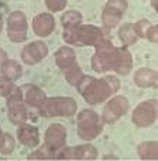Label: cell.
<instances>
[{
  "mask_svg": "<svg viewBox=\"0 0 158 161\" xmlns=\"http://www.w3.org/2000/svg\"><path fill=\"white\" fill-rule=\"evenodd\" d=\"M91 66L97 73L114 70L118 74H128L133 69V57L125 47L116 49L112 44L97 47L91 58Z\"/></svg>",
  "mask_w": 158,
  "mask_h": 161,
  "instance_id": "cell-1",
  "label": "cell"
},
{
  "mask_svg": "<svg viewBox=\"0 0 158 161\" xmlns=\"http://www.w3.org/2000/svg\"><path fill=\"white\" fill-rule=\"evenodd\" d=\"M76 87L87 103L100 104L107 100L112 93L120 90V80L114 76H107L100 80L90 76H83Z\"/></svg>",
  "mask_w": 158,
  "mask_h": 161,
  "instance_id": "cell-2",
  "label": "cell"
},
{
  "mask_svg": "<svg viewBox=\"0 0 158 161\" xmlns=\"http://www.w3.org/2000/svg\"><path fill=\"white\" fill-rule=\"evenodd\" d=\"M64 42L70 43V44H83V46H108L111 44L107 36L103 33V30L91 25H79V26H70V27H64L63 33Z\"/></svg>",
  "mask_w": 158,
  "mask_h": 161,
  "instance_id": "cell-3",
  "label": "cell"
},
{
  "mask_svg": "<svg viewBox=\"0 0 158 161\" xmlns=\"http://www.w3.org/2000/svg\"><path fill=\"white\" fill-rule=\"evenodd\" d=\"M77 111V104L70 97H52L46 98L39 107L40 116L43 117H70Z\"/></svg>",
  "mask_w": 158,
  "mask_h": 161,
  "instance_id": "cell-4",
  "label": "cell"
},
{
  "mask_svg": "<svg viewBox=\"0 0 158 161\" xmlns=\"http://www.w3.org/2000/svg\"><path fill=\"white\" fill-rule=\"evenodd\" d=\"M79 136L83 140H93L103 130V120L93 110H83L77 119Z\"/></svg>",
  "mask_w": 158,
  "mask_h": 161,
  "instance_id": "cell-5",
  "label": "cell"
},
{
  "mask_svg": "<svg viewBox=\"0 0 158 161\" xmlns=\"http://www.w3.org/2000/svg\"><path fill=\"white\" fill-rule=\"evenodd\" d=\"M7 97V110H9V119L13 124H23L27 120V111L25 108V100L21 94L20 87H13Z\"/></svg>",
  "mask_w": 158,
  "mask_h": 161,
  "instance_id": "cell-6",
  "label": "cell"
},
{
  "mask_svg": "<svg viewBox=\"0 0 158 161\" xmlns=\"http://www.w3.org/2000/svg\"><path fill=\"white\" fill-rule=\"evenodd\" d=\"M7 34L14 43L25 42L27 37V20L21 12H13L7 20Z\"/></svg>",
  "mask_w": 158,
  "mask_h": 161,
  "instance_id": "cell-7",
  "label": "cell"
},
{
  "mask_svg": "<svg viewBox=\"0 0 158 161\" xmlns=\"http://www.w3.org/2000/svg\"><path fill=\"white\" fill-rule=\"evenodd\" d=\"M157 119V100L141 103L133 113V123L137 127H150Z\"/></svg>",
  "mask_w": 158,
  "mask_h": 161,
  "instance_id": "cell-8",
  "label": "cell"
},
{
  "mask_svg": "<svg viewBox=\"0 0 158 161\" xmlns=\"http://www.w3.org/2000/svg\"><path fill=\"white\" fill-rule=\"evenodd\" d=\"M127 10L125 0H108L103 12V23L106 27H116L123 17V13Z\"/></svg>",
  "mask_w": 158,
  "mask_h": 161,
  "instance_id": "cell-9",
  "label": "cell"
},
{
  "mask_svg": "<svg viewBox=\"0 0 158 161\" xmlns=\"http://www.w3.org/2000/svg\"><path fill=\"white\" fill-rule=\"evenodd\" d=\"M128 110V101L123 96H117L112 100H110L106 104L103 110V120L104 123H114L116 120H118L121 116H124Z\"/></svg>",
  "mask_w": 158,
  "mask_h": 161,
  "instance_id": "cell-10",
  "label": "cell"
},
{
  "mask_svg": "<svg viewBox=\"0 0 158 161\" xmlns=\"http://www.w3.org/2000/svg\"><path fill=\"white\" fill-rule=\"evenodd\" d=\"M47 46L43 42H33L26 46L21 52V58L27 64H36L47 56Z\"/></svg>",
  "mask_w": 158,
  "mask_h": 161,
  "instance_id": "cell-11",
  "label": "cell"
},
{
  "mask_svg": "<svg viewBox=\"0 0 158 161\" xmlns=\"http://www.w3.org/2000/svg\"><path fill=\"white\" fill-rule=\"evenodd\" d=\"M66 128L61 124H52L46 131V146L53 153L66 144Z\"/></svg>",
  "mask_w": 158,
  "mask_h": 161,
  "instance_id": "cell-12",
  "label": "cell"
},
{
  "mask_svg": "<svg viewBox=\"0 0 158 161\" xmlns=\"http://www.w3.org/2000/svg\"><path fill=\"white\" fill-rule=\"evenodd\" d=\"M21 94H23V100H25L26 104L31 107H36L39 108L43 104V101L46 100V94L43 93L41 88L36 87L33 84H26L23 87H20Z\"/></svg>",
  "mask_w": 158,
  "mask_h": 161,
  "instance_id": "cell-13",
  "label": "cell"
},
{
  "mask_svg": "<svg viewBox=\"0 0 158 161\" xmlns=\"http://www.w3.org/2000/svg\"><path fill=\"white\" fill-rule=\"evenodd\" d=\"M33 30L37 36L46 37L54 30V19L49 13H41L33 19Z\"/></svg>",
  "mask_w": 158,
  "mask_h": 161,
  "instance_id": "cell-14",
  "label": "cell"
},
{
  "mask_svg": "<svg viewBox=\"0 0 158 161\" xmlns=\"http://www.w3.org/2000/svg\"><path fill=\"white\" fill-rule=\"evenodd\" d=\"M17 137L21 144H25L27 147H36L39 144V128L29 125L26 123L20 124L17 130Z\"/></svg>",
  "mask_w": 158,
  "mask_h": 161,
  "instance_id": "cell-15",
  "label": "cell"
},
{
  "mask_svg": "<svg viewBox=\"0 0 158 161\" xmlns=\"http://www.w3.org/2000/svg\"><path fill=\"white\" fill-rule=\"evenodd\" d=\"M134 81L140 87H155L157 86V73L152 69H140L134 76Z\"/></svg>",
  "mask_w": 158,
  "mask_h": 161,
  "instance_id": "cell-16",
  "label": "cell"
},
{
  "mask_svg": "<svg viewBox=\"0 0 158 161\" xmlns=\"http://www.w3.org/2000/svg\"><path fill=\"white\" fill-rule=\"evenodd\" d=\"M56 63L60 69L66 70L67 67H70L73 63H76V54H74L73 49L71 47H61L54 54Z\"/></svg>",
  "mask_w": 158,
  "mask_h": 161,
  "instance_id": "cell-17",
  "label": "cell"
},
{
  "mask_svg": "<svg viewBox=\"0 0 158 161\" xmlns=\"http://www.w3.org/2000/svg\"><path fill=\"white\" fill-rule=\"evenodd\" d=\"M0 69H2L3 77H6L7 80H10V81H16V80L21 76V73H23L21 66L14 60H7Z\"/></svg>",
  "mask_w": 158,
  "mask_h": 161,
  "instance_id": "cell-18",
  "label": "cell"
},
{
  "mask_svg": "<svg viewBox=\"0 0 158 161\" xmlns=\"http://www.w3.org/2000/svg\"><path fill=\"white\" fill-rule=\"evenodd\" d=\"M118 36L121 39V42L124 43L125 46H131L138 40V34L134 29V25L133 23H127V25H123L120 27V31H118Z\"/></svg>",
  "mask_w": 158,
  "mask_h": 161,
  "instance_id": "cell-19",
  "label": "cell"
},
{
  "mask_svg": "<svg viewBox=\"0 0 158 161\" xmlns=\"http://www.w3.org/2000/svg\"><path fill=\"white\" fill-rule=\"evenodd\" d=\"M157 141H147L138 146V154L143 160H157Z\"/></svg>",
  "mask_w": 158,
  "mask_h": 161,
  "instance_id": "cell-20",
  "label": "cell"
},
{
  "mask_svg": "<svg viewBox=\"0 0 158 161\" xmlns=\"http://www.w3.org/2000/svg\"><path fill=\"white\" fill-rule=\"evenodd\" d=\"M71 150H73V158H76V160H80V158H84V160H94V158H97V150H95L93 146H88V144L77 146Z\"/></svg>",
  "mask_w": 158,
  "mask_h": 161,
  "instance_id": "cell-21",
  "label": "cell"
},
{
  "mask_svg": "<svg viewBox=\"0 0 158 161\" xmlns=\"http://www.w3.org/2000/svg\"><path fill=\"white\" fill-rule=\"evenodd\" d=\"M64 73H66V79L67 81L70 83L71 86H77V83L80 81V79L83 77V73H81V69H80V66L76 63H73L70 67H67L66 70H64Z\"/></svg>",
  "mask_w": 158,
  "mask_h": 161,
  "instance_id": "cell-22",
  "label": "cell"
},
{
  "mask_svg": "<svg viewBox=\"0 0 158 161\" xmlns=\"http://www.w3.org/2000/svg\"><path fill=\"white\" fill-rule=\"evenodd\" d=\"M61 23L64 27H70V26H79L81 23V14L77 10H70L63 14Z\"/></svg>",
  "mask_w": 158,
  "mask_h": 161,
  "instance_id": "cell-23",
  "label": "cell"
},
{
  "mask_svg": "<svg viewBox=\"0 0 158 161\" xmlns=\"http://www.w3.org/2000/svg\"><path fill=\"white\" fill-rule=\"evenodd\" d=\"M29 158H30V160H34V158H36V160L37 158H41V160H44V158H54V153L47 146H44L40 150H36L34 153H31V154L29 155Z\"/></svg>",
  "mask_w": 158,
  "mask_h": 161,
  "instance_id": "cell-24",
  "label": "cell"
},
{
  "mask_svg": "<svg viewBox=\"0 0 158 161\" xmlns=\"http://www.w3.org/2000/svg\"><path fill=\"white\" fill-rule=\"evenodd\" d=\"M13 148H14V138L10 134H3V143L0 147V151L7 155L13 151Z\"/></svg>",
  "mask_w": 158,
  "mask_h": 161,
  "instance_id": "cell-25",
  "label": "cell"
},
{
  "mask_svg": "<svg viewBox=\"0 0 158 161\" xmlns=\"http://www.w3.org/2000/svg\"><path fill=\"white\" fill-rule=\"evenodd\" d=\"M67 0H46V6L50 12H60L66 7Z\"/></svg>",
  "mask_w": 158,
  "mask_h": 161,
  "instance_id": "cell-26",
  "label": "cell"
},
{
  "mask_svg": "<svg viewBox=\"0 0 158 161\" xmlns=\"http://www.w3.org/2000/svg\"><path fill=\"white\" fill-rule=\"evenodd\" d=\"M150 26H151V23H150L148 20L137 21V23L134 25V29H135V31H137L138 37H145V33H147V30L150 29Z\"/></svg>",
  "mask_w": 158,
  "mask_h": 161,
  "instance_id": "cell-27",
  "label": "cell"
},
{
  "mask_svg": "<svg viewBox=\"0 0 158 161\" xmlns=\"http://www.w3.org/2000/svg\"><path fill=\"white\" fill-rule=\"evenodd\" d=\"M13 81L7 80L6 77H0V96H7L13 90Z\"/></svg>",
  "mask_w": 158,
  "mask_h": 161,
  "instance_id": "cell-28",
  "label": "cell"
},
{
  "mask_svg": "<svg viewBox=\"0 0 158 161\" xmlns=\"http://www.w3.org/2000/svg\"><path fill=\"white\" fill-rule=\"evenodd\" d=\"M145 37L150 40V42L157 43V40H158V27L157 26H152V25L150 26V29L145 33Z\"/></svg>",
  "mask_w": 158,
  "mask_h": 161,
  "instance_id": "cell-29",
  "label": "cell"
},
{
  "mask_svg": "<svg viewBox=\"0 0 158 161\" xmlns=\"http://www.w3.org/2000/svg\"><path fill=\"white\" fill-rule=\"evenodd\" d=\"M6 61H7V54H6V52H4V50H0V67L3 66Z\"/></svg>",
  "mask_w": 158,
  "mask_h": 161,
  "instance_id": "cell-30",
  "label": "cell"
},
{
  "mask_svg": "<svg viewBox=\"0 0 158 161\" xmlns=\"http://www.w3.org/2000/svg\"><path fill=\"white\" fill-rule=\"evenodd\" d=\"M2 143H3V133L0 130V147H2Z\"/></svg>",
  "mask_w": 158,
  "mask_h": 161,
  "instance_id": "cell-31",
  "label": "cell"
},
{
  "mask_svg": "<svg viewBox=\"0 0 158 161\" xmlns=\"http://www.w3.org/2000/svg\"><path fill=\"white\" fill-rule=\"evenodd\" d=\"M151 4L154 9H157V0H151Z\"/></svg>",
  "mask_w": 158,
  "mask_h": 161,
  "instance_id": "cell-32",
  "label": "cell"
},
{
  "mask_svg": "<svg viewBox=\"0 0 158 161\" xmlns=\"http://www.w3.org/2000/svg\"><path fill=\"white\" fill-rule=\"evenodd\" d=\"M0 33H2V14H0Z\"/></svg>",
  "mask_w": 158,
  "mask_h": 161,
  "instance_id": "cell-33",
  "label": "cell"
}]
</instances>
